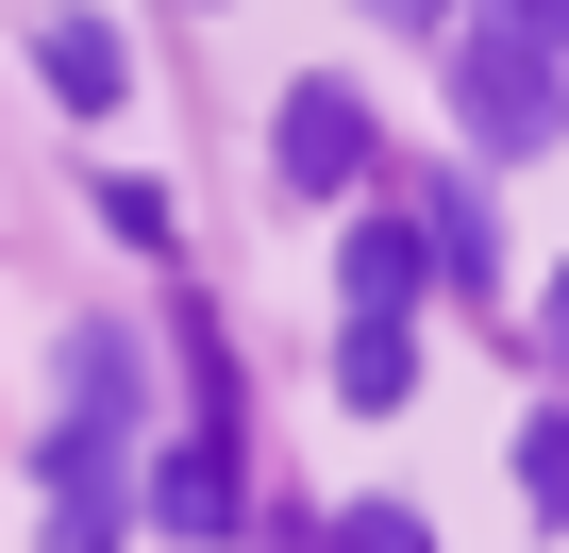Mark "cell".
Instances as JSON below:
<instances>
[{"mask_svg": "<svg viewBox=\"0 0 569 553\" xmlns=\"http://www.w3.org/2000/svg\"><path fill=\"white\" fill-rule=\"evenodd\" d=\"M452 118H469L502 168H519V151H552V135H569V51H536V34H502V18H486V34H469V68H452Z\"/></svg>", "mask_w": 569, "mask_h": 553, "instance_id": "6da1fadb", "label": "cell"}, {"mask_svg": "<svg viewBox=\"0 0 569 553\" xmlns=\"http://www.w3.org/2000/svg\"><path fill=\"white\" fill-rule=\"evenodd\" d=\"M268 151H284V185H302V201H336V185L369 168V101H352V85H302Z\"/></svg>", "mask_w": 569, "mask_h": 553, "instance_id": "7a4b0ae2", "label": "cell"}, {"mask_svg": "<svg viewBox=\"0 0 569 553\" xmlns=\"http://www.w3.org/2000/svg\"><path fill=\"white\" fill-rule=\"evenodd\" d=\"M51 536L68 553H118V419H68L51 436Z\"/></svg>", "mask_w": 569, "mask_h": 553, "instance_id": "3957f363", "label": "cell"}, {"mask_svg": "<svg viewBox=\"0 0 569 553\" xmlns=\"http://www.w3.org/2000/svg\"><path fill=\"white\" fill-rule=\"evenodd\" d=\"M34 68H51V101H68V118H118V101H134L118 18H51V34H34Z\"/></svg>", "mask_w": 569, "mask_h": 553, "instance_id": "277c9868", "label": "cell"}, {"mask_svg": "<svg viewBox=\"0 0 569 553\" xmlns=\"http://www.w3.org/2000/svg\"><path fill=\"white\" fill-rule=\"evenodd\" d=\"M151 520H168V536H201V553L234 536V453H218V419H201L184 453H151Z\"/></svg>", "mask_w": 569, "mask_h": 553, "instance_id": "5b68a950", "label": "cell"}, {"mask_svg": "<svg viewBox=\"0 0 569 553\" xmlns=\"http://www.w3.org/2000/svg\"><path fill=\"white\" fill-rule=\"evenodd\" d=\"M336 386H352V403H369V419H386V403H402V386H419V336H402V319H369V303H352V336H336Z\"/></svg>", "mask_w": 569, "mask_h": 553, "instance_id": "8992f818", "label": "cell"}, {"mask_svg": "<svg viewBox=\"0 0 569 553\" xmlns=\"http://www.w3.org/2000/svg\"><path fill=\"white\" fill-rule=\"evenodd\" d=\"M419 268H452V286H469V303L502 286V235H486V201H469V185L436 201V235H419Z\"/></svg>", "mask_w": 569, "mask_h": 553, "instance_id": "52a82bcc", "label": "cell"}, {"mask_svg": "<svg viewBox=\"0 0 569 553\" xmlns=\"http://www.w3.org/2000/svg\"><path fill=\"white\" fill-rule=\"evenodd\" d=\"M352 303H369V319H402V303H419V235H386V218L352 235Z\"/></svg>", "mask_w": 569, "mask_h": 553, "instance_id": "ba28073f", "label": "cell"}, {"mask_svg": "<svg viewBox=\"0 0 569 553\" xmlns=\"http://www.w3.org/2000/svg\"><path fill=\"white\" fill-rule=\"evenodd\" d=\"M68 419H134V336H68Z\"/></svg>", "mask_w": 569, "mask_h": 553, "instance_id": "9c48e42d", "label": "cell"}, {"mask_svg": "<svg viewBox=\"0 0 569 553\" xmlns=\"http://www.w3.org/2000/svg\"><path fill=\"white\" fill-rule=\"evenodd\" d=\"M519 503H536V520H569V403L519 436Z\"/></svg>", "mask_w": 569, "mask_h": 553, "instance_id": "30bf717a", "label": "cell"}, {"mask_svg": "<svg viewBox=\"0 0 569 553\" xmlns=\"http://www.w3.org/2000/svg\"><path fill=\"white\" fill-rule=\"evenodd\" d=\"M336 553H436V536H419L402 503H352V520H336Z\"/></svg>", "mask_w": 569, "mask_h": 553, "instance_id": "8fae6325", "label": "cell"}, {"mask_svg": "<svg viewBox=\"0 0 569 553\" xmlns=\"http://www.w3.org/2000/svg\"><path fill=\"white\" fill-rule=\"evenodd\" d=\"M502 34H536V51H569V0H486Z\"/></svg>", "mask_w": 569, "mask_h": 553, "instance_id": "7c38bea8", "label": "cell"}, {"mask_svg": "<svg viewBox=\"0 0 569 553\" xmlns=\"http://www.w3.org/2000/svg\"><path fill=\"white\" fill-rule=\"evenodd\" d=\"M369 18H386V34H436V18H452V0H369Z\"/></svg>", "mask_w": 569, "mask_h": 553, "instance_id": "4fadbf2b", "label": "cell"}, {"mask_svg": "<svg viewBox=\"0 0 569 553\" xmlns=\"http://www.w3.org/2000/svg\"><path fill=\"white\" fill-rule=\"evenodd\" d=\"M536 336H552V353H569V268H552V303H536Z\"/></svg>", "mask_w": 569, "mask_h": 553, "instance_id": "5bb4252c", "label": "cell"}]
</instances>
